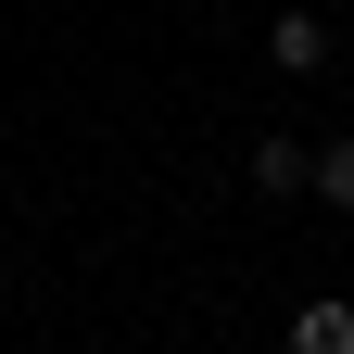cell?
<instances>
[{
    "instance_id": "1",
    "label": "cell",
    "mask_w": 354,
    "mask_h": 354,
    "mask_svg": "<svg viewBox=\"0 0 354 354\" xmlns=\"http://www.w3.org/2000/svg\"><path fill=\"white\" fill-rule=\"evenodd\" d=\"M253 190H266V203L317 190V152H304V140H253Z\"/></svg>"
},
{
    "instance_id": "2",
    "label": "cell",
    "mask_w": 354,
    "mask_h": 354,
    "mask_svg": "<svg viewBox=\"0 0 354 354\" xmlns=\"http://www.w3.org/2000/svg\"><path fill=\"white\" fill-rule=\"evenodd\" d=\"M291 354H354V304H304V317H291Z\"/></svg>"
},
{
    "instance_id": "3",
    "label": "cell",
    "mask_w": 354,
    "mask_h": 354,
    "mask_svg": "<svg viewBox=\"0 0 354 354\" xmlns=\"http://www.w3.org/2000/svg\"><path fill=\"white\" fill-rule=\"evenodd\" d=\"M279 64L317 76V64H329V26H317V13H279Z\"/></svg>"
},
{
    "instance_id": "4",
    "label": "cell",
    "mask_w": 354,
    "mask_h": 354,
    "mask_svg": "<svg viewBox=\"0 0 354 354\" xmlns=\"http://www.w3.org/2000/svg\"><path fill=\"white\" fill-rule=\"evenodd\" d=\"M317 203H342V215H354V140H329V152H317Z\"/></svg>"
}]
</instances>
